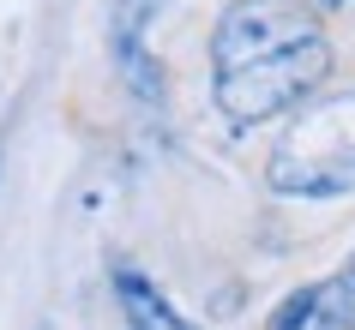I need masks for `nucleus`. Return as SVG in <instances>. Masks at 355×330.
<instances>
[{
	"mask_svg": "<svg viewBox=\"0 0 355 330\" xmlns=\"http://www.w3.org/2000/svg\"><path fill=\"white\" fill-rule=\"evenodd\" d=\"M349 282H355V264H349Z\"/></svg>",
	"mask_w": 355,
	"mask_h": 330,
	"instance_id": "nucleus-7",
	"label": "nucleus"
},
{
	"mask_svg": "<svg viewBox=\"0 0 355 330\" xmlns=\"http://www.w3.org/2000/svg\"><path fill=\"white\" fill-rule=\"evenodd\" d=\"M271 330H355V282H307L277 306Z\"/></svg>",
	"mask_w": 355,
	"mask_h": 330,
	"instance_id": "nucleus-4",
	"label": "nucleus"
},
{
	"mask_svg": "<svg viewBox=\"0 0 355 330\" xmlns=\"http://www.w3.org/2000/svg\"><path fill=\"white\" fill-rule=\"evenodd\" d=\"M331 73V42L307 37L295 48H277V55L241 60V66H223L211 96H217V114L235 120V127H265L277 114L301 109V96H313Z\"/></svg>",
	"mask_w": 355,
	"mask_h": 330,
	"instance_id": "nucleus-1",
	"label": "nucleus"
},
{
	"mask_svg": "<svg viewBox=\"0 0 355 330\" xmlns=\"http://www.w3.org/2000/svg\"><path fill=\"white\" fill-rule=\"evenodd\" d=\"M325 6H355V0H325Z\"/></svg>",
	"mask_w": 355,
	"mask_h": 330,
	"instance_id": "nucleus-6",
	"label": "nucleus"
},
{
	"mask_svg": "<svg viewBox=\"0 0 355 330\" xmlns=\"http://www.w3.org/2000/svg\"><path fill=\"white\" fill-rule=\"evenodd\" d=\"M307 37H319L313 6H301V0H235L211 30V60L223 73V66H241V60L295 48Z\"/></svg>",
	"mask_w": 355,
	"mask_h": 330,
	"instance_id": "nucleus-3",
	"label": "nucleus"
},
{
	"mask_svg": "<svg viewBox=\"0 0 355 330\" xmlns=\"http://www.w3.org/2000/svg\"><path fill=\"white\" fill-rule=\"evenodd\" d=\"M271 186L289 199L355 192V102H331V109L289 120L277 156H271Z\"/></svg>",
	"mask_w": 355,
	"mask_h": 330,
	"instance_id": "nucleus-2",
	"label": "nucleus"
},
{
	"mask_svg": "<svg viewBox=\"0 0 355 330\" xmlns=\"http://www.w3.org/2000/svg\"><path fill=\"white\" fill-rule=\"evenodd\" d=\"M114 300L127 312V330H187V318L168 306L163 294H157V282L139 276L132 264H114Z\"/></svg>",
	"mask_w": 355,
	"mask_h": 330,
	"instance_id": "nucleus-5",
	"label": "nucleus"
}]
</instances>
